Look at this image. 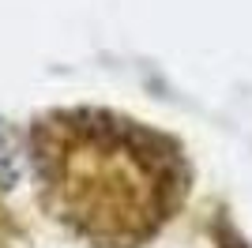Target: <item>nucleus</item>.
Listing matches in <instances>:
<instances>
[{"instance_id": "nucleus-1", "label": "nucleus", "mask_w": 252, "mask_h": 248, "mask_svg": "<svg viewBox=\"0 0 252 248\" xmlns=\"http://www.w3.org/2000/svg\"><path fill=\"white\" fill-rule=\"evenodd\" d=\"M53 218L94 248H143L189 196V162L162 132L94 109L53 113L34 132Z\"/></svg>"}]
</instances>
